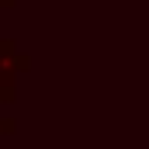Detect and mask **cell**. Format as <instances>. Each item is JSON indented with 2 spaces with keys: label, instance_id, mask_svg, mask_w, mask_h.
Wrapping results in <instances>:
<instances>
[{
  "label": "cell",
  "instance_id": "1",
  "mask_svg": "<svg viewBox=\"0 0 149 149\" xmlns=\"http://www.w3.org/2000/svg\"><path fill=\"white\" fill-rule=\"evenodd\" d=\"M14 3H17V0H0V7H14Z\"/></svg>",
  "mask_w": 149,
  "mask_h": 149
}]
</instances>
